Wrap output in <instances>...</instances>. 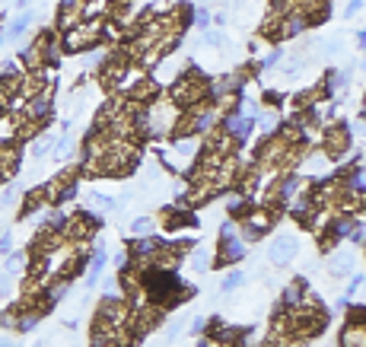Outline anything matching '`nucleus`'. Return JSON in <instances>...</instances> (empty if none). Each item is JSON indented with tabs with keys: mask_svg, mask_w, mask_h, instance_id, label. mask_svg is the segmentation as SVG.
<instances>
[{
	"mask_svg": "<svg viewBox=\"0 0 366 347\" xmlns=\"http://www.w3.org/2000/svg\"><path fill=\"white\" fill-rule=\"evenodd\" d=\"M26 23H29V16H20V20H16V23H13V26H10V29H7V35H10V39H13V35H20V33H23V29H26Z\"/></svg>",
	"mask_w": 366,
	"mask_h": 347,
	"instance_id": "nucleus-2",
	"label": "nucleus"
},
{
	"mask_svg": "<svg viewBox=\"0 0 366 347\" xmlns=\"http://www.w3.org/2000/svg\"><path fill=\"white\" fill-rule=\"evenodd\" d=\"M293 249H296V242H293L290 236L277 239V245H274V261H277V264H283V261L290 258V252H293Z\"/></svg>",
	"mask_w": 366,
	"mask_h": 347,
	"instance_id": "nucleus-1",
	"label": "nucleus"
},
{
	"mask_svg": "<svg viewBox=\"0 0 366 347\" xmlns=\"http://www.w3.org/2000/svg\"><path fill=\"white\" fill-rule=\"evenodd\" d=\"M239 283H242V274H239V271H232V274H230V277H226L223 290H232V287H239Z\"/></svg>",
	"mask_w": 366,
	"mask_h": 347,
	"instance_id": "nucleus-3",
	"label": "nucleus"
}]
</instances>
